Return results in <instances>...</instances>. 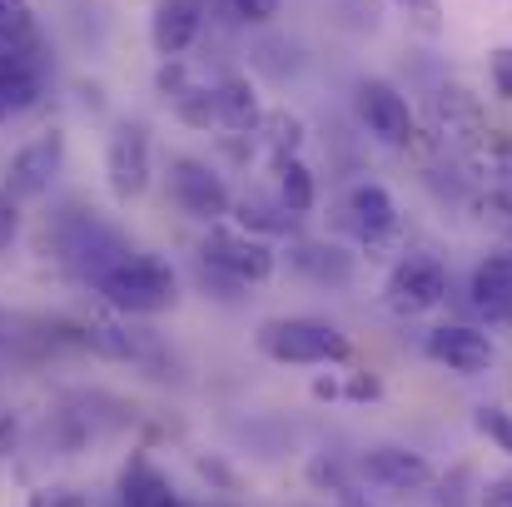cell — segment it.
<instances>
[{
	"instance_id": "7c38bea8",
	"label": "cell",
	"mask_w": 512,
	"mask_h": 507,
	"mask_svg": "<svg viewBox=\"0 0 512 507\" xmlns=\"http://www.w3.org/2000/svg\"><path fill=\"white\" fill-rule=\"evenodd\" d=\"M433 135L443 150H463V155H483L493 125L483 115V105L463 90V85H443L433 95Z\"/></svg>"
},
{
	"instance_id": "d590c367",
	"label": "cell",
	"mask_w": 512,
	"mask_h": 507,
	"mask_svg": "<svg viewBox=\"0 0 512 507\" xmlns=\"http://www.w3.org/2000/svg\"><path fill=\"white\" fill-rule=\"evenodd\" d=\"M309 393H314L319 403H343V373H329V378L319 373V378L309 383Z\"/></svg>"
},
{
	"instance_id": "836d02e7",
	"label": "cell",
	"mask_w": 512,
	"mask_h": 507,
	"mask_svg": "<svg viewBox=\"0 0 512 507\" xmlns=\"http://www.w3.org/2000/svg\"><path fill=\"white\" fill-rule=\"evenodd\" d=\"M25 507H90L75 488H40V493H30V503Z\"/></svg>"
},
{
	"instance_id": "7402d4cb",
	"label": "cell",
	"mask_w": 512,
	"mask_h": 507,
	"mask_svg": "<svg viewBox=\"0 0 512 507\" xmlns=\"http://www.w3.org/2000/svg\"><path fill=\"white\" fill-rule=\"evenodd\" d=\"M170 115L184 125V130H219V100H214V80H194L179 100H170Z\"/></svg>"
},
{
	"instance_id": "44dd1931",
	"label": "cell",
	"mask_w": 512,
	"mask_h": 507,
	"mask_svg": "<svg viewBox=\"0 0 512 507\" xmlns=\"http://www.w3.org/2000/svg\"><path fill=\"white\" fill-rule=\"evenodd\" d=\"M259 145H264V160H269V155H304V145H309L304 115L289 110V105H274V110L264 115V125H259Z\"/></svg>"
},
{
	"instance_id": "f546056e",
	"label": "cell",
	"mask_w": 512,
	"mask_h": 507,
	"mask_svg": "<svg viewBox=\"0 0 512 507\" xmlns=\"http://www.w3.org/2000/svg\"><path fill=\"white\" fill-rule=\"evenodd\" d=\"M398 15H408V25H418L423 35H438L443 30V5L438 0H388Z\"/></svg>"
},
{
	"instance_id": "4fadbf2b",
	"label": "cell",
	"mask_w": 512,
	"mask_h": 507,
	"mask_svg": "<svg viewBox=\"0 0 512 507\" xmlns=\"http://www.w3.org/2000/svg\"><path fill=\"white\" fill-rule=\"evenodd\" d=\"M358 473H363L373 488H383V493H398V498L428 493V488L438 483L433 463H428L423 453L403 448V443H373V448H363V458H358Z\"/></svg>"
},
{
	"instance_id": "ab89813d",
	"label": "cell",
	"mask_w": 512,
	"mask_h": 507,
	"mask_svg": "<svg viewBox=\"0 0 512 507\" xmlns=\"http://www.w3.org/2000/svg\"><path fill=\"white\" fill-rule=\"evenodd\" d=\"M334 503H339V507H373L368 498H363V493H358V488H348V493H339Z\"/></svg>"
},
{
	"instance_id": "ffe728a7",
	"label": "cell",
	"mask_w": 512,
	"mask_h": 507,
	"mask_svg": "<svg viewBox=\"0 0 512 507\" xmlns=\"http://www.w3.org/2000/svg\"><path fill=\"white\" fill-rule=\"evenodd\" d=\"M179 493L174 483L145 458V453H130V463L120 468V483H115V507H170Z\"/></svg>"
},
{
	"instance_id": "f35d334b",
	"label": "cell",
	"mask_w": 512,
	"mask_h": 507,
	"mask_svg": "<svg viewBox=\"0 0 512 507\" xmlns=\"http://www.w3.org/2000/svg\"><path fill=\"white\" fill-rule=\"evenodd\" d=\"M199 478H209V483H224V488H234V473L219 463V458H199Z\"/></svg>"
},
{
	"instance_id": "7a4b0ae2",
	"label": "cell",
	"mask_w": 512,
	"mask_h": 507,
	"mask_svg": "<svg viewBox=\"0 0 512 507\" xmlns=\"http://www.w3.org/2000/svg\"><path fill=\"white\" fill-rule=\"evenodd\" d=\"M259 358L279 368H339L353 358V338L339 324L314 319V314H274L254 329Z\"/></svg>"
},
{
	"instance_id": "9a60e30c",
	"label": "cell",
	"mask_w": 512,
	"mask_h": 507,
	"mask_svg": "<svg viewBox=\"0 0 512 507\" xmlns=\"http://www.w3.org/2000/svg\"><path fill=\"white\" fill-rule=\"evenodd\" d=\"M279 254H284V264L299 279H309L319 289H353V279H358V254H348L339 239H304V234H294L289 249H279Z\"/></svg>"
},
{
	"instance_id": "ba28073f",
	"label": "cell",
	"mask_w": 512,
	"mask_h": 507,
	"mask_svg": "<svg viewBox=\"0 0 512 507\" xmlns=\"http://www.w3.org/2000/svg\"><path fill=\"white\" fill-rule=\"evenodd\" d=\"M165 184H170V204L194 219V224H224L229 209H234V189L229 179L219 174V165L199 160V155H170V169H165Z\"/></svg>"
},
{
	"instance_id": "30bf717a",
	"label": "cell",
	"mask_w": 512,
	"mask_h": 507,
	"mask_svg": "<svg viewBox=\"0 0 512 507\" xmlns=\"http://www.w3.org/2000/svg\"><path fill=\"white\" fill-rule=\"evenodd\" d=\"M343 229L378 259V249L383 244H393L398 239V229H403V209H398V199H393V189L383 184V179H353L348 189H343Z\"/></svg>"
},
{
	"instance_id": "1f68e13d",
	"label": "cell",
	"mask_w": 512,
	"mask_h": 507,
	"mask_svg": "<svg viewBox=\"0 0 512 507\" xmlns=\"http://www.w3.org/2000/svg\"><path fill=\"white\" fill-rule=\"evenodd\" d=\"M488 85H493L498 100L512 105V45H498V50L488 55Z\"/></svg>"
},
{
	"instance_id": "5bb4252c",
	"label": "cell",
	"mask_w": 512,
	"mask_h": 507,
	"mask_svg": "<svg viewBox=\"0 0 512 507\" xmlns=\"http://www.w3.org/2000/svg\"><path fill=\"white\" fill-rule=\"evenodd\" d=\"M468 314L483 329L512 324V249H488L468 274Z\"/></svg>"
},
{
	"instance_id": "2e32d148",
	"label": "cell",
	"mask_w": 512,
	"mask_h": 507,
	"mask_svg": "<svg viewBox=\"0 0 512 507\" xmlns=\"http://www.w3.org/2000/svg\"><path fill=\"white\" fill-rule=\"evenodd\" d=\"M204 35V0H155L150 10V50L160 60H179Z\"/></svg>"
},
{
	"instance_id": "8fae6325",
	"label": "cell",
	"mask_w": 512,
	"mask_h": 507,
	"mask_svg": "<svg viewBox=\"0 0 512 507\" xmlns=\"http://www.w3.org/2000/svg\"><path fill=\"white\" fill-rule=\"evenodd\" d=\"M65 155H70V140L65 130H40L35 140H25L10 160H5V194L15 204H30V199H45L55 189V179L65 174Z\"/></svg>"
},
{
	"instance_id": "4316f807",
	"label": "cell",
	"mask_w": 512,
	"mask_h": 507,
	"mask_svg": "<svg viewBox=\"0 0 512 507\" xmlns=\"http://www.w3.org/2000/svg\"><path fill=\"white\" fill-rule=\"evenodd\" d=\"M194 80H199V75H194V65H189L184 55H179V60H160V65H155V95H160L165 105H170V100H179V95H184Z\"/></svg>"
},
{
	"instance_id": "277c9868",
	"label": "cell",
	"mask_w": 512,
	"mask_h": 507,
	"mask_svg": "<svg viewBox=\"0 0 512 507\" xmlns=\"http://www.w3.org/2000/svg\"><path fill=\"white\" fill-rule=\"evenodd\" d=\"M453 294V274L438 254H423V249H408L388 264L383 274V309L393 319H423L433 309H443Z\"/></svg>"
},
{
	"instance_id": "6da1fadb",
	"label": "cell",
	"mask_w": 512,
	"mask_h": 507,
	"mask_svg": "<svg viewBox=\"0 0 512 507\" xmlns=\"http://www.w3.org/2000/svg\"><path fill=\"white\" fill-rule=\"evenodd\" d=\"M90 294H100V304L110 314L160 319V314H170L174 304H179L184 284H179V269H174L170 259L130 249V254H120V259H110L105 269L90 274Z\"/></svg>"
},
{
	"instance_id": "603a6c76",
	"label": "cell",
	"mask_w": 512,
	"mask_h": 507,
	"mask_svg": "<svg viewBox=\"0 0 512 507\" xmlns=\"http://www.w3.org/2000/svg\"><path fill=\"white\" fill-rule=\"evenodd\" d=\"M0 45H40V20L30 0H0Z\"/></svg>"
},
{
	"instance_id": "5b68a950",
	"label": "cell",
	"mask_w": 512,
	"mask_h": 507,
	"mask_svg": "<svg viewBox=\"0 0 512 507\" xmlns=\"http://www.w3.org/2000/svg\"><path fill=\"white\" fill-rule=\"evenodd\" d=\"M105 184L115 194V204H135L150 194L155 184V140H150V125L125 115L110 125L105 135Z\"/></svg>"
},
{
	"instance_id": "3957f363",
	"label": "cell",
	"mask_w": 512,
	"mask_h": 507,
	"mask_svg": "<svg viewBox=\"0 0 512 507\" xmlns=\"http://www.w3.org/2000/svg\"><path fill=\"white\" fill-rule=\"evenodd\" d=\"M199 264L214 269L219 279L239 284V289H259V284H269L279 274L284 254H279V244H269V239H259V234H249V229H239V224L224 219V224H209L204 229Z\"/></svg>"
},
{
	"instance_id": "f1b7e54d",
	"label": "cell",
	"mask_w": 512,
	"mask_h": 507,
	"mask_svg": "<svg viewBox=\"0 0 512 507\" xmlns=\"http://www.w3.org/2000/svg\"><path fill=\"white\" fill-rule=\"evenodd\" d=\"M309 483L319 488V493H329V498H339V493H348L353 483H348V473H343L339 458H329V453H319L314 463H309Z\"/></svg>"
},
{
	"instance_id": "9c48e42d",
	"label": "cell",
	"mask_w": 512,
	"mask_h": 507,
	"mask_svg": "<svg viewBox=\"0 0 512 507\" xmlns=\"http://www.w3.org/2000/svg\"><path fill=\"white\" fill-rule=\"evenodd\" d=\"M423 358L448 368L453 378H483L498 363V343L478 319H443L423 334Z\"/></svg>"
},
{
	"instance_id": "4dcf8cb0",
	"label": "cell",
	"mask_w": 512,
	"mask_h": 507,
	"mask_svg": "<svg viewBox=\"0 0 512 507\" xmlns=\"http://www.w3.org/2000/svg\"><path fill=\"white\" fill-rule=\"evenodd\" d=\"M378 398H383V378L373 368L343 373V403H378Z\"/></svg>"
},
{
	"instance_id": "e0dca14e",
	"label": "cell",
	"mask_w": 512,
	"mask_h": 507,
	"mask_svg": "<svg viewBox=\"0 0 512 507\" xmlns=\"http://www.w3.org/2000/svg\"><path fill=\"white\" fill-rule=\"evenodd\" d=\"M214 100H219V130H229V135H259L269 105H264L259 80L249 70H224L214 80Z\"/></svg>"
},
{
	"instance_id": "d4e9b609",
	"label": "cell",
	"mask_w": 512,
	"mask_h": 507,
	"mask_svg": "<svg viewBox=\"0 0 512 507\" xmlns=\"http://www.w3.org/2000/svg\"><path fill=\"white\" fill-rule=\"evenodd\" d=\"M478 209H483V219H493L498 229L512 234V169H493V179L478 194Z\"/></svg>"
},
{
	"instance_id": "52a82bcc",
	"label": "cell",
	"mask_w": 512,
	"mask_h": 507,
	"mask_svg": "<svg viewBox=\"0 0 512 507\" xmlns=\"http://www.w3.org/2000/svg\"><path fill=\"white\" fill-rule=\"evenodd\" d=\"M353 115L383 150H413L418 135H423L418 115H413V100L383 75H363L353 85Z\"/></svg>"
},
{
	"instance_id": "ac0fdd59",
	"label": "cell",
	"mask_w": 512,
	"mask_h": 507,
	"mask_svg": "<svg viewBox=\"0 0 512 507\" xmlns=\"http://www.w3.org/2000/svg\"><path fill=\"white\" fill-rule=\"evenodd\" d=\"M229 224H239V229H249V234H259V239H269V244H279V239H294V234H299V219L279 204V194H274V189H259V184L234 189Z\"/></svg>"
},
{
	"instance_id": "d6986e66",
	"label": "cell",
	"mask_w": 512,
	"mask_h": 507,
	"mask_svg": "<svg viewBox=\"0 0 512 507\" xmlns=\"http://www.w3.org/2000/svg\"><path fill=\"white\" fill-rule=\"evenodd\" d=\"M264 169H269V189L279 194V204L294 219H304V214L319 209V174H314V165L304 155H269Z\"/></svg>"
},
{
	"instance_id": "484cf974",
	"label": "cell",
	"mask_w": 512,
	"mask_h": 507,
	"mask_svg": "<svg viewBox=\"0 0 512 507\" xmlns=\"http://www.w3.org/2000/svg\"><path fill=\"white\" fill-rule=\"evenodd\" d=\"M473 428L498 448V453H508L512 458V408H498V403H483V408H473Z\"/></svg>"
},
{
	"instance_id": "74e56055",
	"label": "cell",
	"mask_w": 512,
	"mask_h": 507,
	"mask_svg": "<svg viewBox=\"0 0 512 507\" xmlns=\"http://www.w3.org/2000/svg\"><path fill=\"white\" fill-rule=\"evenodd\" d=\"M75 95H80V105H85V110H95V115L105 110V90H100L95 80H80V85H75Z\"/></svg>"
},
{
	"instance_id": "8d00e7d4",
	"label": "cell",
	"mask_w": 512,
	"mask_h": 507,
	"mask_svg": "<svg viewBox=\"0 0 512 507\" xmlns=\"http://www.w3.org/2000/svg\"><path fill=\"white\" fill-rule=\"evenodd\" d=\"M15 443H20V418L5 408V413H0V463L15 453Z\"/></svg>"
},
{
	"instance_id": "83f0119b",
	"label": "cell",
	"mask_w": 512,
	"mask_h": 507,
	"mask_svg": "<svg viewBox=\"0 0 512 507\" xmlns=\"http://www.w3.org/2000/svg\"><path fill=\"white\" fill-rule=\"evenodd\" d=\"M224 10H229V20H239L249 30H269L279 20L284 0H224Z\"/></svg>"
},
{
	"instance_id": "8992f818",
	"label": "cell",
	"mask_w": 512,
	"mask_h": 507,
	"mask_svg": "<svg viewBox=\"0 0 512 507\" xmlns=\"http://www.w3.org/2000/svg\"><path fill=\"white\" fill-rule=\"evenodd\" d=\"M75 343L90 348L105 363H130V368H160L165 363V338L155 334L145 319L125 314H90L75 324Z\"/></svg>"
},
{
	"instance_id": "d6a6232c",
	"label": "cell",
	"mask_w": 512,
	"mask_h": 507,
	"mask_svg": "<svg viewBox=\"0 0 512 507\" xmlns=\"http://www.w3.org/2000/svg\"><path fill=\"white\" fill-rule=\"evenodd\" d=\"M15 239H20V204L0 189V254H5Z\"/></svg>"
},
{
	"instance_id": "cb8c5ba5",
	"label": "cell",
	"mask_w": 512,
	"mask_h": 507,
	"mask_svg": "<svg viewBox=\"0 0 512 507\" xmlns=\"http://www.w3.org/2000/svg\"><path fill=\"white\" fill-rule=\"evenodd\" d=\"M40 90H45V75H20V80L0 85V125L30 115V110L40 105Z\"/></svg>"
},
{
	"instance_id": "e575fe53",
	"label": "cell",
	"mask_w": 512,
	"mask_h": 507,
	"mask_svg": "<svg viewBox=\"0 0 512 507\" xmlns=\"http://www.w3.org/2000/svg\"><path fill=\"white\" fill-rule=\"evenodd\" d=\"M478 507H512V478H493L478 488Z\"/></svg>"
}]
</instances>
